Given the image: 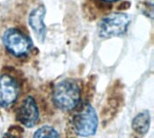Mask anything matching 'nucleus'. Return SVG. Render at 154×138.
Instances as JSON below:
<instances>
[{
  "instance_id": "obj_4",
  "label": "nucleus",
  "mask_w": 154,
  "mask_h": 138,
  "mask_svg": "<svg viewBox=\"0 0 154 138\" xmlns=\"http://www.w3.org/2000/svg\"><path fill=\"white\" fill-rule=\"evenodd\" d=\"M131 18L124 13H115L105 17L99 24V35L102 38L120 36L126 33Z\"/></svg>"
},
{
  "instance_id": "obj_3",
  "label": "nucleus",
  "mask_w": 154,
  "mask_h": 138,
  "mask_svg": "<svg viewBox=\"0 0 154 138\" xmlns=\"http://www.w3.org/2000/svg\"><path fill=\"white\" fill-rule=\"evenodd\" d=\"M3 43L6 50L15 57L28 54L32 48V42L30 38L15 28H10L5 32Z\"/></svg>"
},
{
  "instance_id": "obj_8",
  "label": "nucleus",
  "mask_w": 154,
  "mask_h": 138,
  "mask_svg": "<svg viewBox=\"0 0 154 138\" xmlns=\"http://www.w3.org/2000/svg\"><path fill=\"white\" fill-rule=\"evenodd\" d=\"M151 127V116L148 110H144L137 114L132 122L134 131L139 135H145L148 133Z\"/></svg>"
},
{
  "instance_id": "obj_11",
  "label": "nucleus",
  "mask_w": 154,
  "mask_h": 138,
  "mask_svg": "<svg viewBox=\"0 0 154 138\" xmlns=\"http://www.w3.org/2000/svg\"><path fill=\"white\" fill-rule=\"evenodd\" d=\"M2 138H15V137H14V136H11L10 134L6 133V134H5V136H4Z\"/></svg>"
},
{
  "instance_id": "obj_5",
  "label": "nucleus",
  "mask_w": 154,
  "mask_h": 138,
  "mask_svg": "<svg viewBox=\"0 0 154 138\" xmlns=\"http://www.w3.org/2000/svg\"><path fill=\"white\" fill-rule=\"evenodd\" d=\"M16 119L25 127H33L39 120V109L35 99L27 96L16 111Z\"/></svg>"
},
{
  "instance_id": "obj_7",
  "label": "nucleus",
  "mask_w": 154,
  "mask_h": 138,
  "mask_svg": "<svg viewBox=\"0 0 154 138\" xmlns=\"http://www.w3.org/2000/svg\"><path fill=\"white\" fill-rule=\"evenodd\" d=\"M46 10L45 7L42 5L34 8L29 15V24L36 36L42 41L45 38L46 35V26L44 24V15Z\"/></svg>"
},
{
  "instance_id": "obj_6",
  "label": "nucleus",
  "mask_w": 154,
  "mask_h": 138,
  "mask_svg": "<svg viewBox=\"0 0 154 138\" xmlns=\"http://www.w3.org/2000/svg\"><path fill=\"white\" fill-rule=\"evenodd\" d=\"M20 88L12 76L4 74L0 76V107L6 108L12 106L19 96Z\"/></svg>"
},
{
  "instance_id": "obj_12",
  "label": "nucleus",
  "mask_w": 154,
  "mask_h": 138,
  "mask_svg": "<svg viewBox=\"0 0 154 138\" xmlns=\"http://www.w3.org/2000/svg\"><path fill=\"white\" fill-rule=\"evenodd\" d=\"M104 1H106V2H114V1H117V0H104Z\"/></svg>"
},
{
  "instance_id": "obj_9",
  "label": "nucleus",
  "mask_w": 154,
  "mask_h": 138,
  "mask_svg": "<svg viewBox=\"0 0 154 138\" xmlns=\"http://www.w3.org/2000/svg\"><path fill=\"white\" fill-rule=\"evenodd\" d=\"M33 138H60V136L54 127L45 125L35 131Z\"/></svg>"
},
{
  "instance_id": "obj_2",
  "label": "nucleus",
  "mask_w": 154,
  "mask_h": 138,
  "mask_svg": "<svg viewBox=\"0 0 154 138\" xmlns=\"http://www.w3.org/2000/svg\"><path fill=\"white\" fill-rule=\"evenodd\" d=\"M71 124L76 135L82 137L94 136L98 127V118L95 108L89 103L83 104L73 116Z\"/></svg>"
},
{
  "instance_id": "obj_1",
  "label": "nucleus",
  "mask_w": 154,
  "mask_h": 138,
  "mask_svg": "<svg viewBox=\"0 0 154 138\" xmlns=\"http://www.w3.org/2000/svg\"><path fill=\"white\" fill-rule=\"evenodd\" d=\"M80 99V89L74 80H64L55 85L52 100L59 109L65 112L72 111L79 106Z\"/></svg>"
},
{
  "instance_id": "obj_10",
  "label": "nucleus",
  "mask_w": 154,
  "mask_h": 138,
  "mask_svg": "<svg viewBox=\"0 0 154 138\" xmlns=\"http://www.w3.org/2000/svg\"><path fill=\"white\" fill-rule=\"evenodd\" d=\"M8 134H10L11 136H13L15 138H22L23 135V128L19 127V126H13L9 128Z\"/></svg>"
}]
</instances>
